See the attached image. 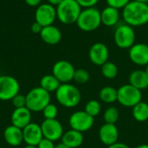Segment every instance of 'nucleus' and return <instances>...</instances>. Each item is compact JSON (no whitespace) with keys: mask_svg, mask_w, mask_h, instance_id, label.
<instances>
[{"mask_svg":"<svg viewBox=\"0 0 148 148\" xmlns=\"http://www.w3.org/2000/svg\"><path fill=\"white\" fill-rule=\"evenodd\" d=\"M121 17L126 24L140 27L148 23V3L131 0L121 11Z\"/></svg>","mask_w":148,"mask_h":148,"instance_id":"nucleus-1","label":"nucleus"},{"mask_svg":"<svg viewBox=\"0 0 148 148\" xmlns=\"http://www.w3.org/2000/svg\"><path fill=\"white\" fill-rule=\"evenodd\" d=\"M55 93L58 103L67 108H73L78 106L82 100L80 89L70 82L62 83Z\"/></svg>","mask_w":148,"mask_h":148,"instance_id":"nucleus-2","label":"nucleus"},{"mask_svg":"<svg viewBox=\"0 0 148 148\" xmlns=\"http://www.w3.org/2000/svg\"><path fill=\"white\" fill-rule=\"evenodd\" d=\"M56 9L57 19L63 24L75 23L82 10L76 0H63Z\"/></svg>","mask_w":148,"mask_h":148,"instance_id":"nucleus-3","label":"nucleus"},{"mask_svg":"<svg viewBox=\"0 0 148 148\" xmlns=\"http://www.w3.org/2000/svg\"><path fill=\"white\" fill-rule=\"evenodd\" d=\"M75 23L82 31H94L101 25V11L95 7L82 9Z\"/></svg>","mask_w":148,"mask_h":148,"instance_id":"nucleus-4","label":"nucleus"},{"mask_svg":"<svg viewBox=\"0 0 148 148\" xmlns=\"http://www.w3.org/2000/svg\"><path fill=\"white\" fill-rule=\"evenodd\" d=\"M26 96V108L31 112H42L43 108L50 103V93L47 92L40 86L29 90Z\"/></svg>","mask_w":148,"mask_h":148,"instance_id":"nucleus-5","label":"nucleus"},{"mask_svg":"<svg viewBox=\"0 0 148 148\" xmlns=\"http://www.w3.org/2000/svg\"><path fill=\"white\" fill-rule=\"evenodd\" d=\"M136 40V34L134 27L123 23L116 27L114 33L115 45L121 49H129Z\"/></svg>","mask_w":148,"mask_h":148,"instance_id":"nucleus-6","label":"nucleus"},{"mask_svg":"<svg viewBox=\"0 0 148 148\" xmlns=\"http://www.w3.org/2000/svg\"><path fill=\"white\" fill-rule=\"evenodd\" d=\"M117 101L125 108H134L142 101L141 90L136 88L131 84H124L118 89Z\"/></svg>","mask_w":148,"mask_h":148,"instance_id":"nucleus-7","label":"nucleus"},{"mask_svg":"<svg viewBox=\"0 0 148 148\" xmlns=\"http://www.w3.org/2000/svg\"><path fill=\"white\" fill-rule=\"evenodd\" d=\"M69 124L71 129L85 133L90 130L95 124V118L86 113L84 110L74 112L69 119Z\"/></svg>","mask_w":148,"mask_h":148,"instance_id":"nucleus-8","label":"nucleus"},{"mask_svg":"<svg viewBox=\"0 0 148 148\" xmlns=\"http://www.w3.org/2000/svg\"><path fill=\"white\" fill-rule=\"evenodd\" d=\"M20 91L18 81L10 75H0V101H11Z\"/></svg>","mask_w":148,"mask_h":148,"instance_id":"nucleus-9","label":"nucleus"},{"mask_svg":"<svg viewBox=\"0 0 148 148\" xmlns=\"http://www.w3.org/2000/svg\"><path fill=\"white\" fill-rule=\"evenodd\" d=\"M75 69L74 65L69 61L60 60L57 61L52 68V75L61 83H69L74 79Z\"/></svg>","mask_w":148,"mask_h":148,"instance_id":"nucleus-10","label":"nucleus"},{"mask_svg":"<svg viewBox=\"0 0 148 148\" xmlns=\"http://www.w3.org/2000/svg\"><path fill=\"white\" fill-rule=\"evenodd\" d=\"M57 19L56 9L55 6L45 3L36 7L35 12V20L42 27L52 25Z\"/></svg>","mask_w":148,"mask_h":148,"instance_id":"nucleus-11","label":"nucleus"},{"mask_svg":"<svg viewBox=\"0 0 148 148\" xmlns=\"http://www.w3.org/2000/svg\"><path fill=\"white\" fill-rule=\"evenodd\" d=\"M41 128L43 138L49 139L54 142L61 140L64 134L62 123L56 119H44V121L41 124Z\"/></svg>","mask_w":148,"mask_h":148,"instance_id":"nucleus-12","label":"nucleus"},{"mask_svg":"<svg viewBox=\"0 0 148 148\" xmlns=\"http://www.w3.org/2000/svg\"><path fill=\"white\" fill-rule=\"evenodd\" d=\"M88 58L90 62L96 66L103 65L108 61L109 58L108 47L103 42L94 43L89 49Z\"/></svg>","mask_w":148,"mask_h":148,"instance_id":"nucleus-13","label":"nucleus"},{"mask_svg":"<svg viewBox=\"0 0 148 148\" xmlns=\"http://www.w3.org/2000/svg\"><path fill=\"white\" fill-rule=\"evenodd\" d=\"M128 56L134 64L146 67L148 64V44L135 42L128 49Z\"/></svg>","mask_w":148,"mask_h":148,"instance_id":"nucleus-14","label":"nucleus"},{"mask_svg":"<svg viewBox=\"0 0 148 148\" xmlns=\"http://www.w3.org/2000/svg\"><path fill=\"white\" fill-rule=\"evenodd\" d=\"M99 139L101 142L109 147L118 142L119 140V129L115 124L104 123L99 129Z\"/></svg>","mask_w":148,"mask_h":148,"instance_id":"nucleus-15","label":"nucleus"},{"mask_svg":"<svg viewBox=\"0 0 148 148\" xmlns=\"http://www.w3.org/2000/svg\"><path fill=\"white\" fill-rule=\"evenodd\" d=\"M23 142L26 145L37 146L43 138L41 125L30 122L29 125L23 128Z\"/></svg>","mask_w":148,"mask_h":148,"instance_id":"nucleus-16","label":"nucleus"},{"mask_svg":"<svg viewBox=\"0 0 148 148\" xmlns=\"http://www.w3.org/2000/svg\"><path fill=\"white\" fill-rule=\"evenodd\" d=\"M11 125L23 129L31 122V111L25 108H15L10 117Z\"/></svg>","mask_w":148,"mask_h":148,"instance_id":"nucleus-17","label":"nucleus"},{"mask_svg":"<svg viewBox=\"0 0 148 148\" xmlns=\"http://www.w3.org/2000/svg\"><path fill=\"white\" fill-rule=\"evenodd\" d=\"M121 17V13L119 9L106 6L102 10H101V24L107 27H114L118 24Z\"/></svg>","mask_w":148,"mask_h":148,"instance_id":"nucleus-18","label":"nucleus"},{"mask_svg":"<svg viewBox=\"0 0 148 148\" xmlns=\"http://www.w3.org/2000/svg\"><path fill=\"white\" fill-rule=\"evenodd\" d=\"M39 35L41 36V39L49 45H56L59 43L62 37L60 29L53 24L42 27V29Z\"/></svg>","mask_w":148,"mask_h":148,"instance_id":"nucleus-19","label":"nucleus"},{"mask_svg":"<svg viewBox=\"0 0 148 148\" xmlns=\"http://www.w3.org/2000/svg\"><path fill=\"white\" fill-rule=\"evenodd\" d=\"M3 138L8 145L11 147H18L23 142V129L13 125L8 126L3 131Z\"/></svg>","mask_w":148,"mask_h":148,"instance_id":"nucleus-20","label":"nucleus"},{"mask_svg":"<svg viewBox=\"0 0 148 148\" xmlns=\"http://www.w3.org/2000/svg\"><path fill=\"white\" fill-rule=\"evenodd\" d=\"M61 140V143L64 144L69 147L78 148L82 145L84 141V136L82 133L74 129H70L63 134Z\"/></svg>","mask_w":148,"mask_h":148,"instance_id":"nucleus-21","label":"nucleus"},{"mask_svg":"<svg viewBox=\"0 0 148 148\" xmlns=\"http://www.w3.org/2000/svg\"><path fill=\"white\" fill-rule=\"evenodd\" d=\"M129 84L140 90L148 88V75L145 69H135L129 75Z\"/></svg>","mask_w":148,"mask_h":148,"instance_id":"nucleus-22","label":"nucleus"},{"mask_svg":"<svg viewBox=\"0 0 148 148\" xmlns=\"http://www.w3.org/2000/svg\"><path fill=\"white\" fill-rule=\"evenodd\" d=\"M100 100L107 104H113L117 101L118 90L112 86H105L99 92Z\"/></svg>","mask_w":148,"mask_h":148,"instance_id":"nucleus-23","label":"nucleus"},{"mask_svg":"<svg viewBox=\"0 0 148 148\" xmlns=\"http://www.w3.org/2000/svg\"><path fill=\"white\" fill-rule=\"evenodd\" d=\"M132 114L138 122H146L148 121V103L141 101L132 108Z\"/></svg>","mask_w":148,"mask_h":148,"instance_id":"nucleus-24","label":"nucleus"},{"mask_svg":"<svg viewBox=\"0 0 148 148\" xmlns=\"http://www.w3.org/2000/svg\"><path fill=\"white\" fill-rule=\"evenodd\" d=\"M61 84L62 83L52 74L45 75L40 80V87L49 93L56 92Z\"/></svg>","mask_w":148,"mask_h":148,"instance_id":"nucleus-25","label":"nucleus"},{"mask_svg":"<svg viewBox=\"0 0 148 148\" xmlns=\"http://www.w3.org/2000/svg\"><path fill=\"white\" fill-rule=\"evenodd\" d=\"M101 72L103 77H105L106 79L112 80L117 77L119 73V69L114 62L108 61L107 62H105L103 65L101 66Z\"/></svg>","mask_w":148,"mask_h":148,"instance_id":"nucleus-26","label":"nucleus"},{"mask_svg":"<svg viewBox=\"0 0 148 148\" xmlns=\"http://www.w3.org/2000/svg\"><path fill=\"white\" fill-rule=\"evenodd\" d=\"M120 119V112L117 108L111 106L108 107L103 113V121L105 123L116 124Z\"/></svg>","mask_w":148,"mask_h":148,"instance_id":"nucleus-27","label":"nucleus"},{"mask_svg":"<svg viewBox=\"0 0 148 148\" xmlns=\"http://www.w3.org/2000/svg\"><path fill=\"white\" fill-rule=\"evenodd\" d=\"M84 111L92 117H96L101 111V104L97 100H89L84 108Z\"/></svg>","mask_w":148,"mask_h":148,"instance_id":"nucleus-28","label":"nucleus"},{"mask_svg":"<svg viewBox=\"0 0 148 148\" xmlns=\"http://www.w3.org/2000/svg\"><path fill=\"white\" fill-rule=\"evenodd\" d=\"M90 79V74L87 69H77L74 74V79L76 83L78 84H85Z\"/></svg>","mask_w":148,"mask_h":148,"instance_id":"nucleus-29","label":"nucleus"},{"mask_svg":"<svg viewBox=\"0 0 148 148\" xmlns=\"http://www.w3.org/2000/svg\"><path fill=\"white\" fill-rule=\"evenodd\" d=\"M42 112L44 119H47V120L56 119V116L58 114V108L55 104L50 102L43 108Z\"/></svg>","mask_w":148,"mask_h":148,"instance_id":"nucleus-30","label":"nucleus"},{"mask_svg":"<svg viewBox=\"0 0 148 148\" xmlns=\"http://www.w3.org/2000/svg\"><path fill=\"white\" fill-rule=\"evenodd\" d=\"M12 105L15 108H21L26 107V96L21 94H17L11 100Z\"/></svg>","mask_w":148,"mask_h":148,"instance_id":"nucleus-31","label":"nucleus"},{"mask_svg":"<svg viewBox=\"0 0 148 148\" xmlns=\"http://www.w3.org/2000/svg\"><path fill=\"white\" fill-rule=\"evenodd\" d=\"M131 0H106L107 4L108 6L119 9V10H122Z\"/></svg>","mask_w":148,"mask_h":148,"instance_id":"nucleus-32","label":"nucleus"},{"mask_svg":"<svg viewBox=\"0 0 148 148\" xmlns=\"http://www.w3.org/2000/svg\"><path fill=\"white\" fill-rule=\"evenodd\" d=\"M76 2L80 4V6L82 9H86L95 7L100 2V0H76Z\"/></svg>","mask_w":148,"mask_h":148,"instance_id":"nucleus-33","label":"nucleus"},{"mask_svg":"<svg viewBox=\"0 0 148 148\" xmlns=\"http://www.w3.org/2000/svg\"><path fill=\"white\" fill-rule=\"evenodd\" d=\"M36 147L37 148H55L56 145H55L54 141H52L49 139H46V138H42V140L38 143V145Z\"/></svg>","mask_w":148,"mask_h":148,"instance_id":"nucleus-34","label":"nucleus"},{"mask_svg":"<svg viewBox=\"0 0 148 148\" xmlns=\"http://www.w3.org/2000/svg\"><path fill=\"white\" fill-rule=\"evenodd\" d=\"M30 29H31V32H33L35 34H40L42 29V26L41 24H39L37 22L35 21V23H33L31 24Z\"/></svg>","mask_w":148,"mask_h":148,"instance_id":"nucleus-35","label":"nucleus"},{"mask_svg":"<svg viewBox=\"0 0 148 148\" xmlns=\"http://www.w3.org/2000/svg\"><path fill=\"white\" fill-rule=\"evenodd\" d=\"M25 3L30 7H37L41 4L42 0H24Z\"/></svg>","mask_w":148,"mask_h":148,"instance_id":"nucleus-36","label":"nucleus"},{"mask_svg":"<svg viewBox=\"0 0 148 148\" xmlns=\"http://www.w3.org/2000/svg\"><path fill=\"white\" fill-rule=\"evenodd\" d=\"M107 148H131L129 146H127V144L125 143H122V142H116L114 143V145H111L109 147H108Z\"/></svg>","mask_w":148,"mask_h":148,"instance_id":"nucleus-37","label":"nucleus"},{"mask_svg":"<svg viewBox=\"0 0 148 148\" xmlns=\"http://www.w3.org/2000/svg\"><path fill=\"white\" fill-rule=\"evenodd\" d=\"M63 0H47V3H49V4H51V5H53V6H55V7H56L57 5H59L62 2Z\"/></svg>","mask_w":148,"mask_h":148,"instance_id":"nucleus-38","label":"nucleus"},{"mask_svg":"<svg viewBox=\"0 0 148 148\" xmlns=\"http://www.w3.org/2000/svg\"><path fill=\"white\" fill-rule=\"evenodd\" d=\"M55 148H70V147H69L65 146V145H64V144H62V143H60V144L56 145Z\"/></svg>","mask_w":148,"mask_h":148,"instance_id":"nucleus-39","label":"nucleus"},{"mask_svg":"<svg viewBox=\"0 0 148 148\" xmlns=\"http://www.w3.org/2000/svg\"><path fill=\"white\" fill-rule=\"evenodd\" d=\"M135 148H148V144H141V145L136 147Z\"/></svg>","mask_w":148,"mask_h":148,"instance_id":"nucleus-40","label":"nucleus"},{"mask_svg":"<svg viewBox=\"0 0 148 148\" xmlns=\"http://www.w3.org/2000/svg\"><path fill=\"white\" fill-rule=\"evenodd\" d=\"M23 148H37L36 146H31V145H26Z\"/></svg>","mask_w":148,"mask_h":148,"instance_id":"nucleus-41","label":"nucleus"},{"mask_svg":"<svg viewBox=\"0 0 148 148\" xmlns=\"http://www.w3.org/2000/svg\"><path fill=\"white\" fill-rule=\"evenodd\" d=\"M135 1H140V2H143V3H148V0H135Z\"/></svg>","mask_w":148,"mask_h":148,"instance_id":"nucleus-42","label":"nucleus"},{"mask_svg":"<svg viewBox=\"0 0 148 148\" xmlns=\"http://www.w3.org/2000/svg\"><path fill=\"white\" fill-rule=\"evenodd\" d=\"M145 71H146V73L148 75V64L146 66V69H145Z\"/></svg>","mask_w":148,"mask_h":148,"instance_id":"nucleus-43","label":"nucleus"},{"mask_svg":"<svg viewBox=\"0 0 148 148\" xmlns=\"http://www.w3.org/2000/svg\"><path fill=\"white\" fill-rule=\"evenodd\" d=\"M91 148H95V147H91Z\"/></svg>","mask_w":148,"mask_h":148,"instance_id":"nucleus-44","label":"nucleus"}]
</instances>
